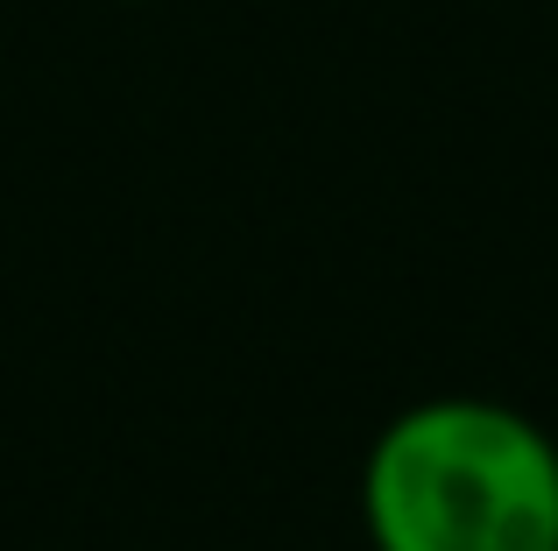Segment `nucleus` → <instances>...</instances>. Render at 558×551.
<instances>
[{"label":"nucleus","instance_id":"nucleus-1","mask_svg":"<svg viewBox=\"0 0 558 551\" xmlns=\"http://www.w3.org/2000/svg\"><path fill=\"white\" fill-rule=\"evenodd\" d=\"M375 551H558V439L495 396H424L361 460Z\"/></svg>","mask_w":558,"mask_h":551}]
</instances>
